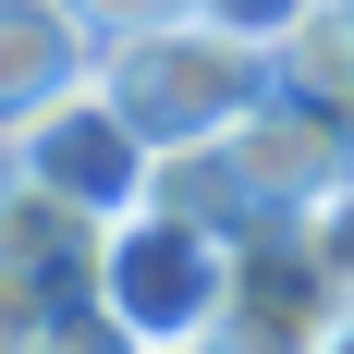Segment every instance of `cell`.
Here are the masks:
<instances>
[{
    "label": "cell",
    "instance_id": "cell-13",
    "mask_svg": "<svg viewBox=\"0 0 354 354\" xmlns=\"http://www.w3.org/2000/svg\"><path fill=\"white\" fill-rule=\"evenodd\" d=\"M220 354H245V342H220Z\"/></svg>",
    "mask_w": 354,
    "mask_h": 354
},
{
    "label": "cell",
    "instance_id": "cell-12",
    "mask_svg": "<svg viewBox=\"0 0 354 354\" xmlns=\"http://www.w3.org/2000/svg\"><path fill=\"white\" fill-rule=\"evenodd\" d=\"M159 12H196V0H86V25L122 37V25H159Z\"/></svg>",
    "mask_w": 354,
    "mask_h": 354
},
{
    "label": "cell",
    "instance_id": "cell-7",
    "mask_svg": "<svg viewBox=\"0 0 354 354\" xmlns=\"http://www.w3.org/2000/svg\"><path fill=\"white\" fill-rule=\"evenodd\" d=\"M269 62H281V86H293V98L354 110V0H306V12L281 25V49H269Z\"/></svg>",
    "mask_w": 354,
    "mask_h": 354
},
{
    "label": "cell",
    "instance_id": "cell-5",
    "mask_svg": "<svg viewBox=\"0 0 354 354\" xmlns=\"http://www.w3.org/2000/svg\"><path fill=\"white\" fill-rule=\"evenodd\" d=\"M86 73H98L86 0H0V122H25L37 98H62Z\"/></svg>",
    "mask_w": 354,
    "mask_h": 354
},
{
    "label": "cell",
    "instance_id": "cell-2",
    "mask_svg": "<svg viewBox=\"0 0 354 354\" xmlns=\"http://www.w3.org/2000/svg\"><path fill=\"white\" fill-rule=\"evenodd\" d=\"M86 293H98L135 342H220V330H232V232H220L208 208L147 196V208L98 220Z\"/></svg>",
    "mask_w": 354,
    "mask_h": 354
},
{
    "label": "cell",
    "instance_id": "cell-10",
    "mask_svg": "<svg viewBox=\"0 0 354 354\" xmlns=\"http://www.w3.org/2000/svg\"><path fill=\"white\" fill-rule=\"evenodd\" d=\"M293 232H306V245H318V257H330V269H342V281H354V171H342V183H330L318 208H293Z\"/></svg>",
    "mask_w": 354,
    "mask_h": 354
},
{
    "label": "cell",
    "instance_id": "cell-3",
    "mask_svg": "<svg viewBox=\"0 0 354 354\" xmlns=\"http://www.w3.org/2000/svg\"><path fill=\"white\" fill-rule=\"evenodd\" d=\"M0 159L25 183H49L62 208H86V220H122V208H147L159 196V147L110 110V86L86 73V86H62V98H37L25 122H0Z\"/></svg>",
    "mask_w": 354,
    "mask_h": 354
},
{
    "label": "cell",
    "instance_id": "cell-8",
    "mask_svg": "<svg viewBox=\"0 0 354 354\" xmlns=\"http://www.w3.org/2000/svg\"><path fill=\"white\" fill-rule=\"evenodd\" d=\"M37 354H147V342H135L122 318H110V306H98L86 281H73L62 306H49V342H37Z\"/></svg>",
    "mask_w": 354,
    "mask_h": 354
},
{
    "label": "cell",
    "instance_id": "cell-11",
    "mask_svg": "<svg viewBox=\"0 0 354 354\" xmlns=\"http://www.w3.org/2000/svg\"><path fill=\"white\" fill-rule=\"evenodd\" d=\"M208 12H220V25H245V37H269V49H281V25L306 12V0H208Z\"/></svg>",
    "mask_w": 354,
    "mask_h": 354
},
{
    "label": "cell",
    "instance_id": "cell-6",
    "mask_svg": "<svg viewBox=\"0 0 354 354\" xmlns=\"http://www.w3.org/2000/svg\"><path fill=\"white\" fill-rule=\"evenodd\" d=\"M86 257H98V220L62 208L49 183H25L12 159H0V269H37V281H86Z\"/></svg>",
    "mask_w": 354,
    "mask_h": 354
},
{
    "label": "cell",
    "instance_id": "cell-4",
    "mask_svg": "<svg viewBox=\"0 0 354 354\" xmlns=\"http://www.w3.org/2000/svg\"><path fill=\"white\" fill-rule=\"evenodd\" d=\"M245 354H354V281L330 269L293 220L232 232V330Z\"/></svg>",
    "mask_w": 354,
    "mask_h": 354
},
{
    "label": "cell",
    "instance_id": "cell-1",
    "mask_svg": "<svg viewBox=\"0 0 354 354\" xmlns=\"http://www.w3.org/2000/svg\"><path fill=\"white\" fill-rule=\"evenodd\" d=\"M98 86H110V110L159 159H183V147H220L245 110L281 98V62H269V37L220 25L208 0H196V12H159V25L98 37Z\"/></svg>",
    "mask_w": 354,
    "mask_h": 354
},
{
    "label": "cell",
    "instance_id": "cell-9",
    "mask_svg": "<svg viewBox=\"0 0 354 354\" xmlns=\"http://www.w3.org/2000/svg\"><path fill=\"white\" fill-rule=\"evenodd\" d=\"M49 306H62V281L0 269V354H37V342H49Z\"/></svg>",
    "mask_w": 354,
    "mask_h": 354
}]
</instances>
